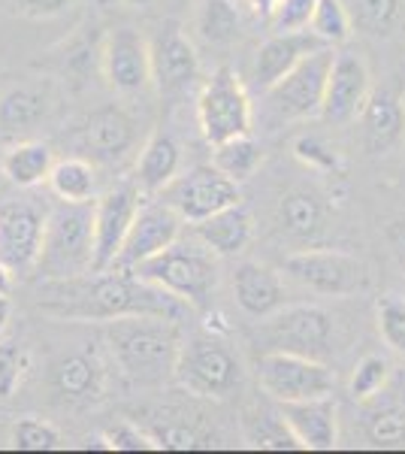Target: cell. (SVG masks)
Wrapping results in <instances>:
<instances>
[{"mask_svg": "<svg viewBox=\"0 0 405 454\" xmlns=\"http://www.w3.org/2000/svg\"><path fill=\"white\" fill-rule=\"evenodd\" d=\"M179 297L143 282L134 270H88L67 279H43L36 288V309L58 321H113L121 315H173L179 318Z\"/></svg>", "mask_w": 405, "mask_h": 454, "instance_id": "cell-1", "label": "cell"}, {"mask_svg": "<svg viewBox=\"0 0 405 454\" xmlns=\"http://www.w3.org/2000/svg\"><path fill=\"white\" fill-rule=\"evenodd\" d=\"M106 348L130 382L160 385L173 379L182 348V327L173 315H121L103 327Z\"/></svg>", "mask_w": 405, "mask_h": 454, "instance_id": "cell-2", "label": "cell"}, {"mask_svg": "<svg viewBox=\"0 0 405 454\" xmlns=\"http://www.w3.org/2000/svg\"><path fill=\"white\" fill-rule=\"evenodd\" d=\"M134 273L143 282L167 294L179 297L188 306H206L218 285V254L200 237H179L173 246L158 252L154 258L136 263Z\"/></svg>", "mask_w": 405, "mask_h": 454, "instance_id": "cell-3", "label": "cell"}, {"mask_svg": "<svg viewBox=\"0 0 405 454\" xmlns=\"http://www.w3.org/2000/svg\"><path fill=\"white\" fill-rule=\"evenodd\" d=\"M94 267V200L67 203L46 212V233H43L36 273L43 279H67L82 276Z\"/></svg>", "mask_w": 405, "mask_h": 454, "instance_id": "cell-4", "label": "cell"}, {"mask_svg": "<svg viewBox=\"0 0 405 454\" xmlns=\"http://www.w3.org/2000/svg\"><path fill=\"white\" fill-rule=\"evenodd\" d=\"M173 379L179 382V387L194 394V397L224 400L242 382V364L237 351L227 346L224 340L209 333H197L191 340H182Z\"/></svg>", "mask_w": 405, "mask_h": 454, "instance_id": "cell-5", "label": "cell"}, {"mask_svg": "<svg viewBox=\"0 0 405 454\" xmlns=\"http://www.w3.org/2000/svg\"><path fill=\"white\" fill-rule=\"evenodd\" d=\"M252 340L261 348V355L287 351V355L318 357L321 361L333 348V318L321 306H282L267 318H257Z\"/></svg>", "mask_w": 405, "mask_h": 454, "instance_id": "cell-6", "label": "cell"}, {"mask_svg": "<svg viewBox=\"0 0 405 454\" xmlns=\"http://www.w3.org/2000/svg\"><path fill=\"white\" fill-rule=\"evenodd\" d=\"M197 121L209 145L252 134L254 109L237 70L218 67L197 94Z\"/></svg>", "mask_w": 405, "mask_h": 454, "instance_id": "cell-7", "label": "cell"}, {"mask_svg": "<svg viewBox=\"0 0 405 454\" xmlns=\"http://www.w3.org/2000/svg\"><path fill=\"white\" fill-rule=\"evenodd\" d=\"M284 273L323 297H351L370 288L366 263L339 248H300L284 258Z\"/></svg>", "mask_w": 405, "mask_h": 454, "instance_id": "cell-8", "label": "cell"}, {"mask_svg": "<svg viewBox=\"0 0 405 454\" xmlns=\"http://www.w3.org/2000/svg\"><path fill=\"white\" fill-rule=\"evenodd\" d=\"M333 46L306 55L293 70H287L276 85L267 88V113L276 121H303L321 115L327 76L333 67Z\"/></svg>", "mask_w": 405, "mask_h": 454, "instance_id": "cell-9", "label": "cell"}, {"mask_svg": "<svg viewBox=\"0 0 405 454\" xmlns=\"http://www.w3.org/2000/svg\"><path fill=\"white\" fill-rule=\"evenodd\" d=\"M257 385L269 400L293 403L327 397L336 387L333 370L318 357L287 355V351H267L257 357Z\"/></svg>", "mask_w": 405, "mask_h": 454, "instance_id": "cell-10", "label": "cell"}, {"mask_svg": "<svg viewBox=\"0 0 405 454\" xmlns=\"http://www.w3.org/2000/svg\"><path fill=\"white\" fill-rule=\"evenodd\" d=\"M164 203H169L182 215V222H203L215 212L237 207L242 200L239 182H233L227 173H221L215 164H200L179 173L169 185L158 192Z\"/></svg>", "mask_w": 405, "mask_h": 454, "instance_id": "cell-11", "label": "cell"}, {"mask_svg": "<svg viewBox=\"0 0 405 454\" xmlns=\"http://www.w3.org/2000/svg\"><path fill=\"white\" fill-rule=\"evenodd\" d=\"M76 149L97 167H119L136 149V121L128 109L109 104L94 109L76 130Z\"/></svg>", "mask_w": 405, "mask_h": 454, "instance_id": "cell-12", "label": "cell"}, {"mask_svg": "<svg viewBox=\"0 0 405 454\" xmlns=\"http://www.w3.org/2000/svg\"><path fill=\"white\" fill-rule=\"evenodd\" d=\"M152 52V82L164 98L185 94L200 76V58H197L194 43L175 21H164L158 31L149 36Z\"/></svg>", "mask_w": 405, "mask_h": 454, "instance_id": "cell-13", "label": "cell"}, {"mask_svg": "<svg viewBox=\"0 0 405 454\" xmlns=\"http://www.w3.org/2000/svg\"><path fill=\"white\" fill-rule=\"evenodd\" d=\"M46 233V212L34 200H4L0 203V261L12 273L36 270Z\"/></svg>", "mask_w": 405, "mask_h": 454, "instance_id": "cell-14", "label": "cell"}, {"mask_svg": "<svg viewBox=\"0 0 405 454\" xmlns=\"http://www.w3.org/2000/svg\"><path fill=\"white\" fill-rule=\"evenodd\" d=\"M139 185L136 182H119L106 188L94 200V267L91 270H109L119 258L124 237L139 209Z\"/></svg>", "mask_w": 405, "mask_h": 454, "instance_id": "cell-15", "label": "cell"}, {"mask_svg": "<svg viewBox=\"0 0 405 454\" xmlns=\"http://www.w3.org/2000/svg\"><path fill=\"white\" fill-rule=\"evenodd\" d=\"M182 237V215L175 212L169 203L158 200H145L139 203L136 218L130 224L124 246L115 258V270H134L136 263L154 258L158 252H164L167 246H173Z\"/></svg>", "mask_w": 405, "mask_h": 454, "instance_id": "cell-16", "label": "cell"}, {"mask_svg": "<svg viewBox=\"0 0 405 454\" xmlns=\"http://www.w3.org/2000/svg\"><path fill=\"white\" fill-rule=\"evenodd\" d=\"M372 91V73L366 58L354 49H342L333 55V67L327 76L321 119L330 124L354 121Z\"/></svg>", "mask_w": 405, "mask_h": 454, "instance_id": "cell-17", "label": "cell"}, {"mask_svg": "<svg viewBox=\"0 0 405 454\" xmlns=\"http://www.w3.org/2000/svg\"><path fill=\"white\" fill-rule=\"evenodd\" d=\"M103 79L119 94H136L152 82V52L149 36L134 27H115L106 36L100 52Z\"/></svg>", "mask_w": 405, "mask_h": 454, "instance_id": "cell-18", "label": "cell"}, {"mask_svg": "<svg viewBox=\"0 0 405 454\" xmlns=\"http://www.w3.org/2000/svg\"><path fill=\"white\" fill-rule=\"evenodd\" d=\"M58 109V88L49 79L10 85L0 94V140L31 137Z\"/></svg>", "mask_w": 405, "mask_h": 454, "instance_id": "cell-19", "label": "cell"}, {"mask_svg": "<svg viewBox=\"0 0 405 454\" xmlns=\"http://www.w3.org/2000/svg\"><path fill=\"white\" fill-rule=\"evenodd\" d=\"M363 149L372 158H385L405 145V100L396 88H375L360 109Z\"/></svg>", "mask_w": 405, "mask_h": 454, "instance_id": "cell-20", "label": "cell"}, {"mask_svg": "<svg viewBox=\"0 0 405 454\" xmlns=\"http://www.w3.org/2000/svg\"><path fill=\"white\" fill-rule=\"evenodd\" d=\"M278 412L287 421L291 434L300 439L303 449L330 451L339 442V419H336V400L333 394L312 400H293L278 403Z\"/></svg>", "mask_w": 405, "mask_h": 454, "instance_id": "cell-21", "label": "cell"}, {"mask_svg": "<svg viewBox=\"0 0 405 454\" xmlns=\"http://www.w3.org/2000/svg\"><path fill=\"white\" fill-rule=\"evenodd\" d=\"M106 361L97 351H73L51 364V387L67 403H97L106 391Z\"/></svg>", "mask_w": 405, "mask_h": 454, "instance_id": "cell-22", "label": "cell"}, {"mask_svg": "<svg viewBox=\"0 0 405 454\" xmlns=\"http://www.w3.org/2000/svg\"><path fill=\"white\" fill-rule=\"evenodd\" d=\"M327 43L318 40L308 27L303 31H276L257 49L254 58V82L267 91L269 85H276L287 70H293L306 55L318 52Z\"/></svg>", "mask_w": 405, "mask_h": 454, "instance_id": "cell-23", "label": "cell"}, {"mask_svg": "<svg viewBox=\"0 0 405 454\" xmlns=\"http://www.w3.org/2000/svg\"><path fill=\"white\" fill-rule=\"evenodd\" d=\"M330 207L321 192L315 188H293L278 200L276 222L282 233L293 243H315L327 231Z\"/></svg>", "mask_w": 405, "mask_h": 454, "instance_id": "cell-24", "label": "cell"}, {"mask_svg": "<svg viewBox=\"0 0 405 454\" xmlns=\"http://www.w3.org/2000/svg\"><path fill=\"white\" fill-rule=\"evenodd\" d=\"M233 294H237L239 309L252 318H267L284 306V285L276 270L267 263L245 261L233 270Z\"/></svg>", "mask_w": 405, "mask_h": 454, "instance_id": "cell-25", "label": "cell"}, {"mask_svg": "<svg viewBox=\"0 0 405 454\" xmlns=\"http://www.w3.org/2000/svg\"><path fill=\"white\" fill-rule=\"evenodd\" d=\"M182 170V149L167 130H154L145 140L143 152L136 158V176L134 182L139 185V192L145 194H158L160 188L179 176Z\"/></svg>", "mask_w": 405, "mask_h": 454, "instance_id": "cell-26", "label": "cell"}, {"mask_svg": "<svg viewBox=\"0 0 405 454\" xmlns=\"http://www.w3.org/2000/svg\"><path fill=\"white\" fill-rule=\"evenodd\" d=\"M194 227H197V237H200L215 254H224V258H233V254L245 252L254 237V218L248 215L239 203L203 218V222H197Z\"/></svg>", "mask_w": 405, "mask_h": 454, "instance_id": "cell-27", "label": "cell"}, {"mask_svg": "<svg viewBox=\"0 0 405 454\" xmlns=\"http://www.w3.org/2000/svg\"><path fill=\"white\" fill-rule=\"evenodd\" d=\"M51 167H55V155L43 140H19L0 158V170L19 188H34L40 182H49Z\"/></svg>", "mask_w": 405, "mask_h": 454, "instance_id": "cell-28", "label": "cell"}, {"mask_svg": "<svg viewBox=\"0 0 405 454\" xmlns=\"http://www.w3.org/2000/svg\"><path fill=\"white\" fill-rule=\"evenodd\" d=\"M49 188L58 200L67 203H91L97 200V164L82 155L55 160L49 173Z\"/></svg>", "mask_w": 405, "mask_h": 454, "instance_id": "cell-29", "label": "cell"}, {"mask_svg": "<svg viewBox=\"0 0 405 454\" xmlns=\"http://www.w3.org/2000/svg\"><path fill=\"white\" fill-rule=\"evenodd\" d=\"M357 31L370 36H390L405 21V0H342Z\"/></svg>", "mask_w": 405, "mask_h": 454, "instance_id": "cell-30", "label": "cell"}, {"mask_svg": "<svg viewBox=\"0 0 405 454\" xmlns=\"http://www.w3.org/2000/svg\"><path fill=\"white\" fill-rule=\"evenodd\" d=\"M212 164H215L221 173L230 176L233 182H245L261 170L263 149L252 134H242V137H233V140L212 145Z\"/></svg>", "mask_w": 405, "mask_h": 454, "instance_id": "cell-31", "label": "cell"}, {"mask_svg": "<svg viewBox=\"0 0 405 454\" xmlns=\"http://www.w3.org/2000/svg\"><path fill=\"white\" fill-rule=\"evenodd\" d=\"M245 439L254 449H272V451H297L303 449L300 439L291 434L287 421L278 409H252L245 415Z\"/></svg>", "mask_w": 405, "mask_h": 454, "instance_id": "cell-32", "label": "cell"}, {"mask_svg": "<svg viewBox=\"0 0 405 454\" xmlns=\"http://www.w3.org/2000/svg\"><path fill=\"white\" fill-rule=\"evenodd\" d=\"M239 10L233 0H203L197 10V34L209 46H227L239 36Z\"/></svg>", "mask_w": 405, "mask_h": 454, "instance_id": "cell-33", "label": "cell"}, {"mask_svg": "<svg viewBox=\"0 0 405 454\" xmlns=\"http://www.w3.org/2000/svg\"><path fill=\"white\" fill-rule=\"evenodd\" d=\"M308 27H312V34L327 43V46H342V43H348L351 34H354V21H351V12L342 0H318Z\"/></svg>", "mask_w": 405, "mask_h": 454, "instance_id": "cell-34", "label": "cell"}, {"mask_svg": "<svg viewBox=\"0 0 405 454\" xmlns=\"http://www.w3.org/2000/svg\"><path fill=\"white\" fill-rule=\"evenodd\" d=\"M390 376H393V367H390L387 357L381 355H366L357 361L354 372H351V382H348V394L357 403H372L378 397L381 391L387 387Z\"/></svg>", "mask_w": 405, "mask_h": 454, "instance_id": "cell-35", "label": "cell"}, {"mask_svg": "<svg viewBox=\"0 0 405 454\" xmlns=\"http://www.w3.org/2000/svg\"><path fill=\"white\" fill-rule=\"evenodd\" d=\"M375 325L385 340V346L405 361V297L385 294L375 303Z\"/></svg>", "mask_w": 405, "mask_h": 454, "instance_id": "cell-36", "label": "cell"}, {"mask_svg": "<svg viewBox=\"0 0 405 454\" xmlns=\"http://www.w3.org/2000/svg\"><path fill=\"white\" fill-rule=\"evenodd\" d=\"M12 445H16L19 451H51V449H61L64 436L51 421L21 419L16 427H12Z\"/></svg>", "mask_w": 405, "mask_h": 454, "instance_id": "cell-37", "label": "cell"}, {"mask_svg": "<svg viewBox=\"0 0 405 454\" xmlns=\"http://www.w3.org/2000/svg\"><path fill=\"white\" fill-rule=\"evenodd\" d=\"M31 370V355L21 342H0V400H10Z\"/></svg>", "mask_w": 405, "mask_h": 454, "instance_id": "cell-38", "label": "cell"}, {"mask_svg": "<svg viewBox=\"0 0 405 454\" xmlns=\"http://www.w3.org/2000/svg\"><path fill=\"white\" fill-rule=\"evenodd\" d=\"M103 442L113 451H154L158 442H154L152 430H143L134 421H115L103 430Z\"/></svg>", "mask_w": 405, "mask_h": 454, "instance_id": "cell-39", "label": "cell"}, {"mask_svg": "<svg viewBox=\"0 0 405 454\" xmlns=\"http://www.w3.org/2000/svg\"><path fill=\"white\" fill-rule=\"evenodd\" d=\"M293 155L303 160L306 167L312 170H321V173H342V158L333 145H327L321 137H300L293 143Z\"/></svg>", "mask_w": 405, "mask_h": 454, "instance_id": "cell-40", "label": "cell"}, {"mask_svg": "<svg viewBox=\"0 0 405 454\" xmlns=\"http://www.w3.org/2000/svg\"><path fill=\"white\" fill-rule=\"evenodd\" d=\"M370 436L378 445H396L405 439V415L400 409H381L370 419Z\"/></svg>", "mask_w": 405, "mask_h": 454, "instance_id": "cell-41", "label": "cell"}, {"mask_svg": "<svg viewBox=\"0 0 405 454\" xmlns=\"http://www.w3.org/2000/svg\"><path fill=\"white\" fill-rule=\"evenodd\" d=\"M154 442H158V449H200V445H206V439L197 434L194 427H188V424L182 421H169L164 424V427H154L152 430Z\"/></svg>", "mask_w": 405, "mask_h": 454, "instance_id": "cell-42", "label": "cell"}, {"mask_svg": "<svg viewBox=\"0 0 405 454\" xmlns=\"http://www.w3.org/2000/svg\"><path fill=\"white\" fill-rule=\"evenodd\" d=\"M315 4L318 0H282V6L272 16V27L276 31H303L312 21Z\"/></svg>", "mask_w": 405, "mask_h": 454, "instance_id": "cell-43", "label": "cell"}, {"mask_svg": "<svg viewBox=\"0 0 405 454\" xmlns=\"http://www.w3.org/2000/svg\"><path fill=\"white\" fill-rule=\"evenodd\" d=\"M79 0H10L12 12L25 19H51L67 12L70 6H76Z\"/></svg>", "mask_w": 405, "mask_h": 454, "instance_id": "cell-44", "label": "cell"}, {"mask_svg": "<svg viewBox=\"0 0 405 454\" xmlns=\"http://www.w3.org/2000/svg\"><path fill=\"white\" fill-rule=\"evenodd\" d=\"M387 243H390V252H393V258L400 261V270H402V276H405V215L393 218V222L387 224Z\"/></svg>", "mask_w": 405, "mask_h": 454, "instance_id": "cell-45", "label": "cell"}, {"mask_svg": "<svg viewBox=\"0 0 405 454\" xmlns=\"http://www.w3.org/2000/svg\"><path fill=\"white\" fill-rule=\"evenodd\" d=\"M248 6H252V10H254L261 19L272 21V16H276V10L282 6V0H248Z\"/></svg>", "mask_w": 405, "mask_h": 454, "instance_id": "cell-46", "label": "cell"}, {"mask_svg": "<svg viewBox=\"0 0 405 454\" xmlns=\"http://www.w3.org/2000/svg\"><path fill=\"white\" fill-rule=\"evenodd\" d=\"M10 315H12V303H10V294H0V336H4L6 325H10Z\"/></svg>", "mask_w": 405, "mask_h": 454, "instance_id": "cell-47", "label": "cell"}, {"mask_svg": "<svg viewBox=\"0 0 405 454\" xmlns=\"http://www.w3.org/2000/svg\"><path fill=\"white\" fill-rule=\"evenodd\" d=\"M12 291V270L0 261V294H10Z\"/></svg>", "mask_w": 405, "mask_h": 454, "instance_id": "cell-48", "label": "cell"}, {"mask_svg": "<svg viewBox=\"0 0 405 454\" xmlns=\"http://www.w3.org/2000/svg\"><path fill=\"white\" fill-rule=\"evenodd\" d=\"M115 4H124V6H149L152 0H115Z\"/></svg>", "mask_w": 405, "mask_h": 454, "instance_id": "cell-49", "label": "cell"}, {"mask_svg": "<svg viewBox=\"0 0 405 454\" xmlns=\"http://www.w3.org/2000/svg\"><path fill=\"white\" fill-rule=\"evenodd\" d=\"M0 158H4V155H0Z\"/></svg>", "mask_w": 405, "mask_h": 454, "instance_id": "cell-50", "label": "cell"}]
</instances>
